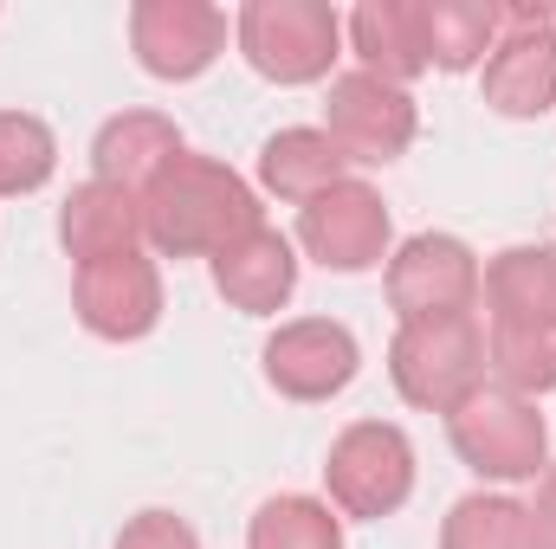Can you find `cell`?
I'll return each mask as SVG.
<instances>
[{
  "mask_svg": "<svg viewBox=\"0 0 556 549\" xmlns=\"http://www.w3.org/2000/svg\"><path fill=\"white\" fill-rule=\"evenodd\" d=\"M324 491L337 518H395L415 498V446L395 420H356L324 459Z\"/></svg>",
  "mask_w": 556,
  "mask_h": 549,
  "instance_id": "cell-5",
  "label": "cell"
},
{
  "mask_svg": "<svg viewBox=\"0 0 556 549\" xmlns=\"http://www.w3.org/2000/svg\"><path fill=\"white\" fill-rule=\"evenodd\" d=\"M525 531H531V549H556V465L538 472V498L525 505Z\"/></svg>",
  "mask_w": 556,
  "mask_h": 549,
  "instance_id": "cell-25",
  "label": "cell"
},
{
  "mask_svg": "<svg viewBox=\"0 0 556 549\" xmlns=\"http://www.w3.org/2000/svg\"><path fill=\"white\" fill-rule=\"evenodd\" d=\"M382 284H389V304H395L402 323H427V317H472L485 272H479V259H472L466 240H453V233H415L389 259Z\"/></svg>",
  "mask_w": 556,
  "mask_h": 549,
  "instance_id": "cell-7",
  "label": "cell"
},
{
  "mask_svg": "<svg viewBox=\"0 0 556 549\" xmlns=\"http://www.w3.org/2000/svg\"><path fill=\"white\" fill-rule=\"evenodd\" d=\"M485 104L498 117H544L556 104V13L505 7V33L485 59Z\"/></svg>",
  "mask_w": 556,
  "mask_h": 549,
  "instance_id": "cell-9",
  "label": "cell"
},
{
  "mask_svg": "<svg viewBox=\"0 0 556 549\" xmlns=\"http://www.w3.org/2000/svg\"><path fill=\"white\" fill-rule=\"evenodd\" d=\"M247 549H343V518L324 498H266L247 524Z\"/></svg>",
  "mask_w": 556,
  "mask_h": 549,
  "instance_id": "cell-21",
  "label": "cell"
},
{
  "mask_svg": "<svg viewBox=\"0 0 556 549\" xmlns=\"http://www.w3.org/2000/svg\"><path fill=\"white\" fill-rule=\"evenodd\" d=\"M415 7H420L427 65H440V72L485 65L498 33H505V7H492V0H415Z\"/></svg>",
  "mask_w": 556,
  "mask_h": 549,
  "instance_id": "cell-18",
  "label": "cell"
},
{
  "mask_svg": "<svg viewBox=\"0 0 556 549\" xmlns=\"http://www.w3.org/2000/svg\"><path fill=\"white\" fill-rule=\"evenodd\" d=\"M266 207L260 194L214 155L181 149L149 188H142V240L162 259H214L233 240L260 233Z\"/></svg>",
  "mask_w": 556,
  "mask_h": 549,
  "instance_id": "cell-1",
  "label": "cell"
},
{
  "mask_svg": "<svg viewBox=\"0 0 556 549\" xmlns=\"http://www.w3.org/2000/svg\"><path fill=\"white\" fill-rule=\"evenodd\" d=\"M479 297L492 304L498 323H544V330H556V246H505L485 266Z\"/></svg>",
  "mask_w": 556,
  "mask_h": 549,
  "instance_id": "cell-17",
  "label": "cell"
},
{
  "mask_svg": "<svg viewBox=\"0 0 556 549\" xmlns=\"http://www.w3.org/2000/svg\"><path fill=\"white\" fill-rule=\"evenodd\" d=\"M485 369H492V388H505V395H525V401L551 395L556 388V330H544V323H498L492 317V330H485Z\"/></svg>",
  "mask_w": 556,
  "mask_h": 549,
  "instance_id": "cell-20",
  "label": "cell"
},
{
  "mask_svg": "<svg viewBox=\"0 0 556 549\" xmlns=\"http://www.w3.org/2000/svg\"><path fill=\"white\" fill-rule=\"evenodd\" d=\"M72 310L104 343H142L162 323V272H155V259L117 253V259L78 266V278H72Z\"/></svg>",
  "mask_w": 556,
  "mask_h": 549,
  "instance_id": "cell-12",
  "label": "cell"
},
{
  "mask_svg": "<svg viewBox=\"0 0 556 549\" xmlns=\"http://www.w3.org/2000/svg\"><path fill=\"white\" fill-rule=\"evenodd\" d=\"M343 33H350L363 72L382 78V85H402V91H408L420 72H427V46H420V7L415 0H363V7L343 20Z\"/></svg>",
  "mask_w": 556,
  "mask_h": 549,
  "instance_id": "cell-15",
  "label": "cell"
},
{
  "mask_svg": "<svg viewBox=\"0 0 556 549\" xmlns=\"http://www.w3.org/2000/svg\"><path fill=\"white\" fill-rule=\"evenodd\" d=\"M389 207L369 181H337L317 201L298 207V246L324 266V272H369L389 259Z\"/></svg>",
  "mask_w": 556,
  "mask_h": 549,
  "instance_id": "cell-8",
  "label": "cell"
},
{
  "mask_svg": "<svg viewBox=\"0 0 556 549\" xmlns=\"http://www.w3.org/2000/svg\"><path fill=\"white\" fill-rule=\"evenodd\" d=\"M59 168V137L33 111H0V194H39Z\"/></svg>",
  "mask_w": 556,
  "mask_h": 549,
  "instance_id": "cell-23",
  "label": "cell"
},
{
  "mask_svg": "<svg viewBox=\"0 0 556 549\" xmlns=\"http://www.w3.org/2000/svg\"><path fill=\"white\" fill-rule=\"evenodd\" d=\"M117 549H201V537H194L188 518H175V511H142V518L124 524Z\"/></svg>",
  "mask_w": 556,
  "mask_h": 549,
  "instance_id": "cell-24",
  "label": "cell"
},
{
  "mask_svg": "<svg viewBox=\"0 0 556 549\" xmlns=\"http://www.w3.org/2000/svg\"><path fill=\"white\" fill-rule=\"evenodd\" d=\"M130 46H137V65L149 78L188 85L227 52V13L207 0H137L130 7Z\"/></svg>",
  "mask_w": 556,
  "mask_h": 549,
  "instance_id": "cell-10",
  "label": "cell"
},
{
  "mask_svg": "<svg viewBox=\"0 0 556 549\" xmlns=\"http://www.w3.org/2000/svg\"><path fill=\"white\" fill-rule=\"evenodd\" d=\"M389 382L408 408L453 413L472 388H485V330H479V317L402 323L395 343H389Z\"/></svg>",
  "mask_w": 556,
  "mask_h": 549,
  "instance_id": "cell-2",
  "label": "cell"
},
{
  "mask_svg": "<svg viewBox=\"0 0 556 549\" xmlns=\"http://www.w3.org/2000/svg\"><path fill=\"white\" fill-rule=\"evenodd\" d=\"M59 240L78 266L117 259V253H142V194L117 188V181H85L72 188L65 214H59Z\"/></svg>",
  "mask_w": 556,
  "mask_h": 549,
  "instance_id": "cell-14",
  "label": "cell"
},
{
  "mask_svg": "<svg viewBox=\"0 0 556 549\" xmlns=\"http://www.w3.org/2000/svg\"><path fill=\"white\" fill-rule=\"evenodd\" d=\"M446 439L459 452L466 472L492 478V485H518V478H538L551 465V426L538 401L525 395H505V388H472L459 408L446 413Z\"/></svg>",
  "mask_w": 556,
  "mask_h": 549,
  "instance_id": "cell-4",
  "label": "cell"
},
{
  "mask_svg": "<svg viewBox=\"0 0 556 549\" xmlns=\"http://www.w3.org/2000/svg\"><path fill=\"white\" fill-rule=\"evenodd\" d=\"M214 291L240 310V317H273L298 291V253L278 227H260L247 240H233L227 253H214Z\"/></svg>",
  "mask_w": 556,
  "mask_h": 549,
  "instance_id": "cell-13",
  "label": "cell"
},
{
  "mask_svg": "<svg viewBox=\"0 0 556 549\" xmlns=\"http://www.w3.org/2000/svg\"><path fill=\"white\" fill-rule=\"evenodd\" d=\"M247 65L273 85H317L343 52V13L330 0H247L233 20Z\"/></svg>",
  "mask_w": 556,
  "mask_h": 549,
  "instance_id": "cell-3",
  "label": "cell"
},
{
  "mask_svg": "<svg viewBox=\"0 0 556 549\" xmlns=\"http://www.w3.org/2000/svg\"><path fill=\"white\" fill-rule=\"evenodd\" d=\"M260 362H266V382L285 401H330L356 382L363 349L337 317H298V323H278L266 336Z\"/></svg>",
  "mask_w": 556,
  "mask_h": 549,
  "instance_id": "cell-11",
  "label": "cell"
},
{
  "mask_svg": "<svg viewBox=\"0 0 556 549\" xmlns=\"http://www.w3.org/2000/svg\"><path fill=\"white\" fill-rule=\"evenodd\" d=\"M415 130H420L415 98H408L402 85H382V78H369L363 65L330 78V98H324V137L343 149V162H369V168H382V162L408 155Z\"/></svg>",
  "mask_w": 556,
  "mask_h": 549,
  "instance_id": "cell-6",
  "label": "cell"
},
{
  "mask_svg": "<svg viewBox=\"0 0 556 549\" xmlns=\"http://www.w3.org/2000/svg\"><path fill=\"white\" fill-rule=\"evenodd\" d=\"M181 149H188V142H181V130H175L162 111H124V117H111V124L98 130L91 168H98V181H117V188L142 194Z\"/></svg>",
  "mask_w": 556,
  "mask_h": 549,
  "instance_id": "cell-16",
  "label": "cell"
},
{
  "mask_svg": "<svg viewBox=\"0 0 556 549\" xmlns=\"http://www.w3.org/2000/svg\"><path fill=\"white\" fill-rule=\"evenodd\" d=\"M440 549H531L525 531V505L505 491H472L446 511L440 524Z\"/></svg>",
  "mask_w": 556,
  "mask_h": 549,
  "instance_id": "cell-22",
  "label": "cell"
},
{
  "mask_svg": "<svg viewBox=\"0 0 556 549\" xmlns=\"http://www.w3.org/2000/svg\"><path fill=\"white\" fill-rule=\"evenodd\" d=\"M343 168H350L343 149L324 137V130H278V137H266V149H260V181H266V194L291 201V207H304V201H317L324 188H337Z\"/></svg>",
  "mask_w": 556,
  "mask_h": 549,
  "instance_id": "cell-19",
  "label": "cell"
}]
</instances>
